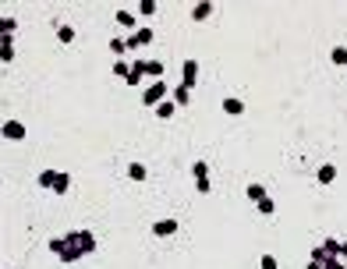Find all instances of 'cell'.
<instances>
[{"label": "cell", "mask_w": 347, "mask_h": 269, "mask_svg": "<svg viewBox=\"0 0 347 269\" xmlns=\"http://www.w3.org/2000/svg\"><path fill=\"white\" fill-rule=\"evenodd\" d=\"M50 252H54V255H61V262H78V259H85V255H82V248H78V241H74V234L50 237Z\"/></svg>", "instance_id": "1"}, {"label": "cell", "mask_w": 347, "mask_h": 269, "mask_svg": "<svg viewBox=\"0 0 347 269\" xmlns=\"http://www.w3.org/2000/svg\"><path fill=\"white\" fill-rule=\"evenodd\" d=\"M163 99H167V82H152V85H145V92H142V103H145V106L156 110Z\"/></svg>", "instance_id": "2"}, {"label": "cell", "mask_w": 347, "mask_h": 269, "mask_svg": "<svg viewBox=\"0 0 347 269\" xmlns=\"http://www.w3.org/2000/svg\"><path fill=\"white\" fill-rule=\"evenodd\" d=\"M152 39H156V36H152V29L145 25V29H135V32H131L124 43H128V50H142V46H149Z\"/></svg>", "instance_id": "3"}, {"label": "cell", "mask_w": 347, "mask_h": 269, "mask_svg": "<svg viewBox=\"0 0 347 269\" xmlns=\"http://www.w3.org/2000/svg\"><path fill=\"white\" fill-rule=\"evenodd\" d=\"M192 174H195V188L206 195L209 188H212V181H209V163H206V159H199V163L192 167Z\"/></svg>", "instance_id": "4"}, {"label": "cell", "mask_w": 347, "mask_h": 269, "mask_svg": "<svg viewBox=\"0 0 347 269\" xmlns=\"http://www.w3.org/2000/svg\"><path fill=\"white\" fill-rule=\"evenodd\" d=\"M0 134H4L7 142H21L29 131H25V124H21V121H4V124H0Z\"/></svg>", "instance_id": "5"}, {"label": "cell", "mask_w": 347, "mask_h": 269, "mask_svg": "<svg viewBox=\"0 0 347 269\" xmlns=\"http://www.w3.org/2000/svg\"><path fill=\"white\" fill-rule=\"evenodd\" d=\"M181 85H188V89L199 85V61H184L181 64Z\"/></svg>", "instance_id": "6"}, {"label": "cell", "mask_w": 347, "mask_h": 269, "mask_svg": "<svg viewBox=\"0 0 347 269\" xmlns=\"http://www.w3.org/2000/svg\"><path fill=\"white\" fill-rule=\"evenodd\" d=\"M74 241H78L82 255H92V252H96V237H92V230H74Z\"/></svg>", "instance_id": "7"}, {"label": "cell", "mask_w": 347, "mask_h": 269, "mask_svg": "<svg viewBox=\"0 0 347 269\" xmlns=\"http://www.w3.org/2000/svg\"><path fill=\"white\" fill-rule=\"evenodd\" d=\"M152 234L156 237H174L177 234V220H156L152 223Z\"/></svg>", "instance_id": "8"}, {"label": "cell", "mask_w": 347, "mask_h": 269, "mask_svg": "<svg viewBox=\"0 0 347 269\" xmlns=\"http://www.w3.org/2000/svg\"><path fill=\"white\" fill-rule=\"evenodd\" d=\"M124 82H128L131 89H139L142 82H145V61H135V64H131V74H128Z\"/></svg>", "instance_id": "9"}, {"label": "cell", "mask_w": 347, "mask_h": 269, "mask_svg": "<svg viewBox=\"0 0 347 269\" xmlns=\"http://www.w3.org/2000/svg\"><path fill=\"white\" fill-rule=\"evenodd\" d=\"M319 248L326 252V259H340V248H344V241H340V237H326Z\"/></svg>", "instance_id": "10"}, {"label": "cell", "mask_w": 347, "mask_h": 269, "mask_svg": "<svg viewBox=\"0 0 347 269\" xmlns=\"http://www.w3.org/2000/svg\"><path fill=\"white\" fill-rule=\"evenodd\" d=\"M209 14H212V4H209V0H199V4L192 7V21H206Z\"/></svg>", "instance_id": "11"}, {"label": "cell", "mask_w": 347, "mask_h": 269, "mask_svg": "<svg viewBox=\"0 0 347 269\" xmlns=\"http://www.w3.org/2000/svg\"><path fill=\"white\" fill-rule=\"evenodd\" d=\"M223 114H230V117H237V114H245V103H241L237 96H227V99H223Z\"/></svg>", "instance_id": "12"}, {"label": "cell", "mask_w": 347, "mask_h": 269, "mask_svg": "<svg viewBox=\"0 0 347 269\" xmlns=\"http://www.w3.org/2000/svg\"><path fill=\"white\" fill-rule=\"evenodd\" d=\"M315 181H319V184H333V181H337V167H333V163H326V167H319V174H315Z\"/></svg>", "instance_id": "13"}, {"label": "cell", "mask_w": 347, "mask_h": 269, "mask_svg": "<svg viewBox=\"0 0 347 269\" xmlns=\"http://www.w3.org/2000/svg\"><path fill=\"white\" fill-rule=\"evenodd\" d=\"M14 32H18V21L0 14V39H14Z\"/></svg>", "instance_id": "14"}, {"label": "cell", "mask_w": 347, "mask_h": 269, "mask_svg": "<svg viewBox=\"0 0 347 269\" xmlns=\"http://www.w3.org/2000/svg\"><path fill=\"white\" fill-rule=\"evenodd\" d=\"M188 103H192V89L188 85H177L174 89V106H188Z\"/></svg>", "instance_id": "15"}, {"label": "cell", "mask_w": 347, "mask_h": 269, "mask_svg": "<svg viewBox=\"0 0 347 269\" xmlns=\"http://www.w3.org/2000/svg\"><path fill=\"white\" fill-rule=\"evenodd\" d=\"M174 110H177V106H174V99H163V103L156 106V117H159V121H170V117H174Z\"/></svg>", "instance_id": "16"}, {"label": "cell", "mask_w": 347, "mask_h": 269, "mask_svg": "<svg viewBox=\"0 0 347 269\" xmlns=\"http://www.w3.org/2000/svg\"><path fill=\"white\" fill-rule=\"evenodd\" d=\"M0 61H4V64L14 61V39H0Z\"/></svg>", "instance_id": "17"}, {"label": "cell", "mask_w": 347, "mask_h": 269, "mask_svg": "<svg viewBox=\"0 0 347 269\" xmlns=\"http://www.w3.org/2000/svg\"><path fill=\"white\" fill-rule=\"evenodd\" d=\"M145 74H149L152 82H163V64H159V61H145Z\"/></svg>", "instance_id": "18"}, {"label": "cell", "mask_w": 347, "mask_h": 269, "mask_svg": "<svg viewBox=\"0 0 347 269\" xmlns=\"http://www.w3.org/2000/svg\"><path fill=\"white\" fill-rule=\"evenodd\" d=\"M68 188H71V174H64V170H57V184H54V192H57V195H64Z\"/></svg>", "instance_id": "19"}, {"label": "cell", "mask_w": 347, "mask_h": 269, "mask_svg": "<svg viewBox=\"0 0 347 269\" xmlns=\"http://www.w3.org/2000/svg\"><path fill=\"white\" fill-rule=\"evenodd\" d=\"M54 184H57V170H43L39 174V188H50L54 192Z\"/></svg>", "instance_id": "20"}, {"label": "cell", "mask_w": 347, "mask_h": 269, "mask_svg": "<svg viewBox=\"0 0 347 269\" xmlns=\"http://www.w3.org/2000/svg\"><path fill=\"white\" fill-rule=\"evenodd\" d=\"M330 61H333L337 67H344V64H347V50H344V46H333V53H330Z\"/></svg>", "instance_id": "21"}, {"label": "cell", "mask_w": 347, "mask_h": 269, "mask_svg": "<svg viewBox=\"0 0 347 269\" xmlns=\"http://www.w3.org/2000/svg\"><path fill=\"white\" fill-rule=\"evenodd\" d=\"M117 25H124V29H135V14H131V11H117Z\"/></svg>", "instance_id": "22"}, {"label": "cell", "mask_w": 347, "mask_h": 269, "mask_svg": "<svg viewBox=\"0 0 347 269\" xmlns=\"http://www.w3.org/2000/svg\"><path fill=\"white\" fill-rule=\"evenodd\" d=\"M248 199L262 202V199H266V188H262V184H248Z\"/></svg>", "instance_id": "23"}, {"label": "cell", "mask_w": 347, "mask_h": 269, "mask_svg": "<svg viewBox=\"0 0 347 269\" xmlns=\"http://www.w3.org/2000/svg\"><path fill=\"white\" fill-rule=\"evenodd\" d=\"M255 205H259V212H262V216H273V212H277V205H273V199H270V195H266L262 202H255Z\"/></svg>", "instance_id": "24"}, {"label": "cell", "mask_w": 347, "mask_h": 269, "mask_svg": "<svg viewBox=\"0 0 347 269\" xmlns=\"http://www.w3.org/2000/svg\"><path fill=\"white\" fill-rule=\"evenodd\" d=\"M57 39H61V43H74V29H71V25H61V29H57Z\"/></svg>", "instance_id": "25"}, {"label": "cell", "mask_w": 347, "mask_h": 269, "mask_svg": "<svg viewBox=\"0 0 347 269\" xmlns=\"http://www.w3.org/2000/svg\"><path fill=\"white\" fill-rule=\"evenodd\" d=\"M128 177H131V181H145V167H142V163H131V167H128Z\"/></svg>", "instance_id": "26"}, {"label": "cell", "mask_w": 347, "mask_h": 269, "mask_svg": "<svg viewBox=\"0 0 347 269\" xmlns=\"http://www.w3.org/2000/svg\"><path fill=\"white\" fill-rule=\"evenodd\" d=\"M124 50H128V43H124V39H110V53H114L117 61H121V53H124Z\"/></svg>", "instance_id": "27"}, {"label": "cell", "mask_w": 347, "mask_h": 269, "mask_svg": "<svg viewBox=\"0 0 347 269\" xmlns=\"http://www.w3.org/2000/svg\"><path fill=\"white\" fill-rule=\"evenodd\" d=\"M156 11H159V7H156V0H142V4H139V14H145V18H149V14H156Z\"/></svg>", "instance_id": "28"}, {"label": "cell", "mask_w": 347, "mask_h": 269, "mask_svg": "<svg viewBox=\"0 0 347 269\" xmlns=\"http://www.w3.org/2000/svg\"><path fill=\"white\" fill-rule=\"evenodd\" d=\"M114 74H117V78H128V74H131V64L117 61V64H114Z\"/></svg>", "instance_id": "29"}, {"label": "cell", "mask_w": 347, "mask_h": 269, "mask_svg": "<svg viewBox=\"0 0 347 269\" xmlns=\"http://www.w3.org/2000/svg\"><path fill=\"white\" fill-rule=\"evenodd\" d=\"M259 266H262V269H277V259H273V255H262Z\"/></svg>", "instance_id": "30"}, {"label": "cell", "mask_w": 347, "mask_h": 269, "mask_svg": "<svg viewBox=\"0 0 347 269\" xmlns=\"http://www.w3.org/2000/svg\"><path fill=\"white\" fill-rule=\"evenodd\" d=\"M340 259H347V241H344V248H340Z\"/></svg>", "instance_id": "31"}, {"label": "cell", "mask_w": 347, "mask_h": 269, "mask_svg": "<svg viewBox=\"0 0 347 269\" xmlns=\"http://www.w3.org/2000/svg\"><path fill=\"white\" fill-rule=\"evenodd\" d=\"M344 71H347V64H344Z\"/></svg>", "instance_id": "32"}]
</instances>
